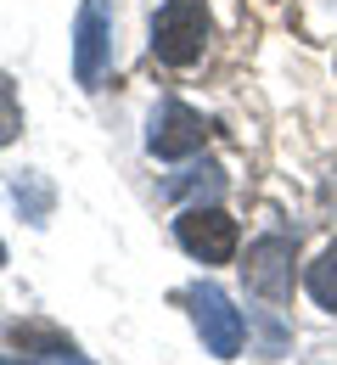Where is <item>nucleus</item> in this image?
<instances>
[{
	"mask_svg": "<svg viewBox=\"0 0 337 365\" xmlns=\"http://www.w3.org/2000/svg\"><path fill=\"white\" fill-rule=\"evenodd\" d=\"M208 46V11L197 0H169L152 11V56L169 68H192Z\"/></svg>",
	"mask_w": 337,
	"mask_h": 365,
	"instance_id": "f257e3e1",
	"label": "nucleus"
},
{
	"mask_svg": "<svg viewBox=\"0 0 337 365\" xmlns=\"http://www.w3.org/2000/svg\"><path fill=\"white\" fill-rule=\"evenodd\" d=\"M186 304H192V320H197V337L214 360H237L242 343H247V326H242V309L214 287V281H197L186 287Z\"/></svg>",
	"mask_w": 337,
	"mask_h": 365,
	"instance_id": "f03ea898",
	"label": "nucleus"
},
{
	"mask_svg": "<svg viewBox=\"0 0 337 365\" xmlns=\"http://www.w3.org/2000/svg\"><path fill=\"white\" fill-rule=\"evenodd\" d=\"M175 242L192 253L197 264H231L237 259V242L242 230L231 214H219V208H202V202H192L180 220H175Z\"/></svg>",
	"mask_w": 337,
	"mask_h": 365,
	"instance_id": "7ed1b4c3",
	"label": "nucleus"
},
{
	"mask_svg": "<svg viewBox=\"0 0 337 365\" xmlns=\"http://www.w3.org/2000/svg\"><path fill=\"white\" fill-rule=\"evenodd\" d=\"M107 68H113V6L107 0H85L79 23H73V79L85 91H96Z\"/></svg>",
	"mask_w": 337,
	"mask_h": 365,
	"instance_id": "20e7f679",
	"label": "nucleus"
},
{
	"mask_svg": "<svg viewBox=\"0 0 337 365\" xmlns=\"http://www.w3.org/2000/svg\"><path fill=\"white\" fill-rule=\"evenodd\" d=\"M202 140H208V124H202V113H192L186 101H157V107H152V118H146V146H152V158L180 163V158L202 152Z\"/></svg>",
	"mask_w": 337,
	"mask_h": 365,
	"instance_id": "39448f33",
	"label": "nucleus"
},
{
	"mask_svg": "<svg viewBox=\"0 0 337 365\" xmlns=\"http://www.w3.org/2000/svg\"><path fill=\"white\" fill-rule=\"evenodd\" d=\"M247 292H259V298H270V304H287L292 298V236L281 230H270V236H259L253 247H247Z\"/></svg>",
	"mask_w": 337,
	"mask_h": 365,
	"instance_id": "423d86ee",
	"label": "nucleus"
},
{
	"mask_svg": "<svg viewBox=\"0 0 337 365\" xmlns=\"http://www.w3.org/2000/svg\"><path fill=\"white\" fill-rule=\"evenodd\" d=\"M11 202L23 208V220L28 225H46V214H51V185L34 175V169H23V175H11Z\"/></svg>",
	"mask_w": 337,
	"mask_h": 365,
	"instance_id": "0eeeda50",
	"label": "nucleus"
},
{
	"mask_svg": "<svg viewBox=\"0 0 337 365\" xmlns=\"http://www.w3.org/2000/svg\"><path fill=\"white\" fill-rule=\"evenodd\" d=\"M304 287H309V298H315L321 309H337V242L304 270Z\"/></svg>",
	"mask_w": 337,
	"mask_h": 365,
	"instance_id": "6e6552de",
	"label": "nucleus"
},
{
	"mask_svg": "<svg viewBox=\"0 0 337 365\" xmlns=\"http://www.w3.org/2000/svg\"><path fill=\"white\" fill-rule=\"evenodd\" d=\"M11 343H17L34 365L51 360V354H62V349H73V343H68L62 331H51V326H11Z\"/></svg>",
	"mask_w": 337,
	"mask_h": 365,
	"instance_id": "1a4fd4ad",
	"label": "nucleus"
},
{
	"mask_svg": "<svg viewBox=\"0 0 337 365\" xmlns=\"http://www.w3.org/2000/svg\"><path fill=\"white\" fill-rule=\"evenodd\" d=\"M17 135H23V107H17V91H11V79L0 73V146H11Z\"/></svg>",
	"mask_w": 337,
	"mask_h": 365,
	"instance_id": "9d476101",
	"label": "nucleus"
},
{
	"mask_svg": "<svg viewBox=\"0 0 337 365\" xmlns=\"http://www.w3.org/2000/svg\"><path fill=\"white\" fill-rule=\"evenodd\" d=\"M40 365H90L85 354H73V349H62V354H51V360H40Z\"/></svg>",
	"mask_w": 337,
	"mask_h": 365,
	"instance_id": "9b49d317",
	"label": "nucleus"
},
{
	"mask_svg": "<svg viewBox=\"0 0 337 365\" xmlns=\"http://www.w3.org/2000/svg\"><path fill=\"white\" fill-rule=\"evenodd\" d=\"M0 264H6V242H0Z\"/></svg>",
	"mask_w": 337,
	"mask_h": 365,
	"instance_id": "f8f14e48",
	"label": "nucleus"
},
{
	"mask_svg": "<svg viewBox=\"0 0 337 365\" xmlns=\"http://www.w3.org/2000/svg\"><path fill=\"white\" fill-rule=\"evenodd\" d=\"M0 365H6V360H0Z\"/></svg>",
	"mask_w": 337,
	"mask_h": 365,
	"instance_id": "ddd939ff",
	"label": "nucleus"
}]
</instances>
